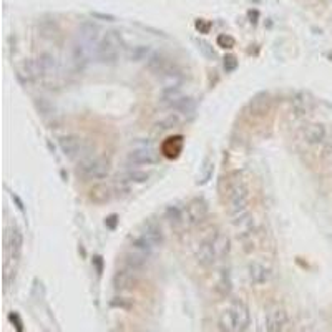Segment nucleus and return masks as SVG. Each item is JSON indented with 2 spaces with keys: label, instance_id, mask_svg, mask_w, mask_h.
Returning <instances> with one entry per match:
<instances>
[{
  "label": "nucleus",
  "instance_id": "nucleus-4",
  "mask_svg": "<svg viewBox=\"0 0 332 332\" xmlns=\"http://www.w3.org/2000/svg\"><path fill=\"white\" fill-rule=\"evenodd\" d=\"M208 216V203L203 198H194L183 209V221L186 226H196Z\"/></svg>",
  "mask_w": 332,
  "mask_h": 332
},
{
  "label": "nucleus",
  "instance_id": "nucleus-14",
  "mask_svg": "<svg viewBox=\"0 0 332 332\" xmlns=\"http://www.w3.org/2000/svg\"><path fill=\"white\" fill-rule=\"evenodd\" d=\"M128 161L133 164H154L158 161V153L151 148H138L128 154Z\"/></svg>",
  "mask_w": 332,
  "mask_h": 332
},
{
  "label": "nucleus",
  "instance_id": "nucleus-1",
  "mask_svg": "<svg viewBox=\"0 0 332 332\" xmlns=\"http://www.w3.org/2000/svg\"><path fill=\"white\" fill-rule=\"evenodd\" d=\"M228 201H230V211L233 219L249 214V188L238 173H234L231 180L228 181Z\"/></svg>",
  "mask_w": 332,
  "mask_h": 332
},
{
  "label": "nucleus",
  "instance_id": "nucleus-16",
  "mask_svg": "<svg viewBox=\"0 0 332 332\" xmlns=\"http://www.w3.org/2000/svg\"><path fill=\"white\" fill-rule=\"evenodd\" d=\"M248 278L251 284L259 286L271 279V271H269L264 264H261V262H251L248 266Z\"/></svg>",
  "mask_w": 332,
  "mask_h": 332
},
{
  "label": "nucleus",
  "instance_id": "nucleus-38",
  "mask_svg": "<svg viewBox=\"0 0 332 332\" xmlns=\"http://www.w3.org/2000/svg\"><path fill=\"white\" fill-rule=\"evenodd\" d=\"M196 28L201 33H208L209 32V28H211V22H208V20H204V19H198L196 20Z\"/></svg>",
  "mask_w": 332,
  "mask_h": 332
},
{
  "label": "nucleus",
  "instance_id": "nucleus-26",
  "mask_svg": "<svg viewBox=\"0 0 332 332\" xmlns=\"http://www.w3.org/2000/svg\"><path fill=\"white\" fill-rule=\"evenodd\" d=\"M181 148H183L181 136H175V138H168V140L164 141L163 153H164V156L175 158V156H178V153L181 151Z\"/></svg>",
  "mask_w": 332,
  "mask_h": 332
},
{
  "label": "nucleus",
  "instance_id": "nucleus-42",
  "mask_svg": "<svg viewBox=\"0 0 332 332\" xmlns=\"http://www.w3.org/2000/svg\"><path fill=\"white\" fill-rule=\"evenodd\" d=\"M106 225L113 230V228H115V225H117V216H115V214H112V216L106 219Z\"/></svg>",
  "mask_w": 332,
  "mask_h": 332
},
{
  "label": "nucleus",
  "instance_id": "nucleus-35",
  "mask_svg": "<svg viewBox=\"0 0 332 332\" xmlns=\"http://www.w3.org/2000/svg\"><path fill=\"white\" fill-rule=\"evenodd\" d=\"M223 67H225V70H226L228 73L234 72V70L238 68L236 57H234V55H226V57H225V62H223Z\"/></svg>",
  "mask_w": 332,
  "mask_h": 332
},
{
  "label": "nucleus",
  "instance_id": "nucleus-36",
  "mask_svg": "<svg viewBox=\"0 0 332 332\" xmlns=\"http://www.w3.org/2000/svg\"><path fill=\"white\" fill-rule=\"evenodd\" d=\"M198 47H199V50H201L206 57H208V59H214V57H216L213 47H211L208 42H204V40H199V42H198Z\"/></svg>",
  "mask_w": 332,
  "mask_h": 332
},
{
  "label": "nucleus",
  "instance_id": "nucleus-25",
  "mask_svg": "<svg viewBox=\"0 0 332 332\" xmlns=\"http://www.w3.org/2000/svg\"><path fill=\"white\" fill-rule=\"evenodd\" d=\"M181 122H183V115H181V113H178V112H175V113H170V115H166L164 118L159 120V122H156V128L159 131H166V130L180 127Z\"/></svg>",
  "mask_w": 332,
  "mask_h": 332
},
{
  "label": "nucleus",
  "instance_id": "nucleus-5",
  "mask_svg": "<svg viewBox=\"0 0 332 332\" xmlns=\"http://www.w3.org/2000/svg\"><path fill=\"white\" fill-rule=\"evenodd\" d=\"M59 145H60L62 153H64L67 158H72V159L80 158V159H83V158L90 156V154L87 153V148L83 146V141L80 140L77 135H65V136H62V138L59 140Z\"/></svg>",
  "mask_w": 332,
  "mask_h": 332
},
{
  "label": "nucleus",
  "instance_id": "nucleus-8",
  "mask_svg": "<svg viewBox=\"0 0 332 332\" xmlns=\"http://www.w3.org/2000/svg\"><path fill=\"white\" fill-rule=\"evenodd\" d=\"M138 271L125 266L123 269H118L115 276H113V288L117 291H130L138 284Z\"/></svg>",
  "mask_w": 332,
  "mask_h": 332
},
{
  "label": "nucleus",
  "instance_id": "nucleus-24",
  "mask_svg": "<svg viewBox=\"0 0 332 332\" xmlns=\"http://www.w3.org/2000/svg\"><path fill=\"white\" fill-rule=\"evenodd\" d=\"M231 306L234 309V312H236V317H238L239 327H241V332L246 330L248 329V325H249V309H248V306H246L243 301H234Z\"/></svg>",
  "mask_w": 332,
  "mask_h": 332
},
{
  "label": "nucleus",
  "instance_id": "nucleus-19",
  "mask_svg": "<svg viewBox=\"0 0 332 332\" xmlns=\"http://www.w3.org/2000/svg\"><path fill=\"white\" fill-rule=\"evenodd\" d=\"M325 135H327V131H325V127L322 123H311L304 128V138L311 145L322 143L325 140Z\"/></svg>",
  "mask_w": 332,
  "mask_h": 332
},
{
  "label": "nucleus",
  "instance_id": "nucleus-22",
  "mask_svg": "<svg viewBox=\"0 0 332 332\" xmlns=\"http://www.w3.org/2000/svg\"><path fill=\"white\" fill-rule=\"evenodd\" d=\"M112 198V191L106 185H95L90 190V201H93L95 204H105L110 201Z\"/></svg>",
  "mask_w": 332,
  "mask_h": 332
},
{
  "label": "nucleus",
  "instance_id": "nucleus-30",
  "mask_svg": "<svg viewBox=\"0 0 332 332\" xmlns=\"http://www.w3.org/2000/svg\"><path fill=\"white\" fill-rule=\"evenodd\" d=\"M150 178V175L146 171H140V170H133V171H128L127 176H125L123 181H131V183H145Z\"/></svg>",
  "mask_w": 332,
  "mask_h": 332
},
{
  "label": "nucleus",
  "instance_id": "nucleus-7",
  "mask_svg": "<svg viewBox=\"0 0 332 332\" xmlns=\"http://www.w3.org/2000/svg\"><path fill=\"white\" fill-rule=\"evenodd\" d=\"M5 254H7V259H17L20 257V251H22V244H24V236H22V231L19 228H10L5 233Z\"/></svg>",
  "mask_w": 332,
  "mask_h": 332
},
{
  "label": "nucleus",
  "instance_id": "nucleus-34",
  "mask_svg": "<svg viewBox=\"0 0 332 332\" xmlns=\"http://www.w3.org/2000/svg\"><path fill=\"white\" fill-rule=\"evenodd\" d=\"M219 288H221V293H223V294H230V291H231V281H230V274H228V271H223V274H221Z\"/></svg>",
  "mask_w": 332,
  "mask_h": 332
},
{
  "label": "nucleus",
  "instance_id": "nucleus-41",
  "mask_svg": "<svg viewBox=\"0 0 332 332\" xmlns=\"http://www.w3.org/2000/svg\"><path fill=\"white\" fill-rule=\"evenodd\" d=\"M248 15H249L251 22H253V24H256V22H257L256 19H257V17H259V12H257V10H249Z\"/></svg>",
  "mask_w": 332,
  "mask_h": 332
},
{
  "label": "nucleus",
  "instance_id": "nucleus-15",
  "mask_svg": "<svg viewBox=\"0 0 332 332\" xmlns=\"http://www.w3.org/2000/svg\"><path fill=\"white\" fill-rule=\"evenodd\" d=\"M143 236H146L150 241L154 244V248H158V246H161L163 244V239H164V236H163V231H161V228H159V225L156 221H153V219H146L145 223L141 225V231H140Z\"/></svg>",
  "mask_w": 332,
  "mask_h": 332
},
{
  "label": "nucleus",
  "instance_id": "nucleus-6",
  "mask_svg": "<svg viewBox=\"0 0 332 332\" xmlns=\"http://www.w3.org/2000/svg\"><path fill=\"white\" fill-rule=\"evenodd\" d=\"M146 65L148 68L156 73V75H163V77H175L176 73V68L175 64L171 62L168 57L159 53V51H153V53L146 59Z\"/></svg>",
  "mask_w": 332,
  "mask_h": 332
},
{
  "label": "nucleus",
  "instance_id": "nucleus-39",
  "mask_svg": "<svg viewBox=\"0 0 332 332\" xmlns=\"http://www.w3.org/2000/svg\"><path fill=\"white\" fill-rule=\"evenodd\" d=\"M112 306L113 307H123V309H130L131 307L130 302H125L123 297H115V299L112 301Z\"/></svg>",
  "mask_w": 332,
  "mask_h": 332
},
{
  "label": "nucleus",
  "instance_id": "nucleus-32",
  "mask_svg": "<svg viewBox=\"0 0 332 332\" xmlns=\"http://www.w3.org/2000/svg\"><path fill=\"white\" fill-rule=\"evenodd\" d=\"M293 108H294V112L297 113V115H304L306 113V110H307V106H306V100H304V95H296L294 96V100H293Z\"/></svg>",
  "mask_w": 332,
  "mask_h": 332
},
{
  "label": "nucleus",
  "instance_id": "nucleus-43",
  "mask_svg": "<svg viewBox=\"0 0 332 332\" xmlns=\"http://www.w3.org/2000/svg\"><path fill=\"white\" fill-rule=\"evenodd\" d=\"M93 262L96 264V271H98V274H101V257H95Z\"/></svg>",
  "mask_w": 332,
  "mask_h": 332
},
{
  "label": "nucleus",
  "instance_id": "nucleus-9",
  "mask_svg": "<svg viewBox=\"0 0 332 332\" xmlns=\"http://www.w3.org/2000/svg\"><path fill=\"white\" fill-rule=\"evenodd\" d=\"M288 325V314L283 309H271L266 314V320H264V329L266 332H283L284 327Z\"/></svg>",
  "mask_w": 332,
  "mask_h": 332
},
{
  "label": "nucleus",
  "instance_id": "nucleus-11",
  "mask_svg": "<svg viewBox=\"0 0 332 332\" xmlns=\"http://www.w3.org/2000/svg\"><path fill=\"white\" fill-rule=\"evenodd\" d=\"M37 62L40 65V70H42V78H57L60 75V67L59 62L51 53H40L37 57Z\"/></svg>",
  "mask_w": 332,
  "mask_h": 332
},
{
  "label": "nucleus",
  "instance_id": "nucleus-17",
  "mask_svg": "<svg viewBox=\"0 0 332 332\" xmlns=\"http://www.w3.org/2000/svg\"><path fill=\"white\" fill-rule=\"evenodd\" d=\"M130 249L135 251V253L141 254V256H145V257H150L151 253H153V249H154V244L146 236H143L141 233H138L136 236L131 238Z\"/></svg>",
  "mask_w": 332,
  "mask_h": 332
},
{
  "label": "nucleus",
  "instance_id": "nucleus-18",
  "mask_svg": "<svg viewBox=\"0 0 332 332\" xmlns=\"http://www.w3.org/2000/svg\"><path fill=\"white\" fill-rule=\"evenodd\" d=\"M98 27H96L93 22H83L82 27H80V37H82V42L87 43L88 47H95V45H98ZM96 50V47H95Z\"/></svg>",
  "mask_w": 332,
  "mask_h": 332
},
{
  "label": "nucleus",
  "instance_id": "nucleus-20",
  "mask_svg": "<svg viewBox=\"0 0 332 332\" xmlns=\"http://www.w3.org/2000/svg\"><path fill=\"white\" fill-rule=\"evenodd\" d=\"M20 75L24 77L27 82H33V80L42 78V70H40L37 59H27L24 64H22Z\"/></svg>",
  "mask_w": 332,
  "mask_h": 332
},
{
  "label": "nucleus",
  "instance_id": "nucleus-13",
  "mask_svg": "<svg viewBox=\"0 0 332 332\" xmlns=\"http://www.w3.org/2000/svg\"><path fill=\"white\" fill-rule=\"evenodd\" d=\"M217 327H219L221 332H241V327H239L236 312H234L233 306L225 309V311L219 314V319H217Z\"/></svg>",
  "mask_w": 332,
  "mask_h": 332
},
{
  "label": "nucleus",
  "instance_id": "nucleus-3",
  "mask_svg": "<svg viewBox=\"0 0 332 332\" xmlns=\"http://www.w3.org/2000/svg\"><path fill=\"white\" fill-rule=\"evenodd\" d=\"M77 171L88 180H103L110 173V159L105 156H87L80 159Z\"/></svg>",
  "mask_w": 332,
  "mask_h": 332
},
{
  "label": "nucleus",
  "instance_id": "nucleus-27",
  "mask_svg": "<svg viewBox=\"0 0 332 332\" xmlns=\"http://www.w3.org/2000/svg\"><path fill=\"white\" fill-rule=\"evenodd\" d=\"M269 110V96L266 93L257 95L256 98L251 101V113L253 115H264Z\"/></svg>",
  "mask_w": 332,
  "mask_h": 332
},
{
  "label": "nucleus",
  "instance_id": "nucleus-10",
  "mask_svg": "<svg viewBox=\"0 0 332 332\" xmlns=\"http://www.w3.org/2000/svg\"><path fill=\"white\" fill-rule=\"evenodd\" d=\"M90 57H91V48L88 47L87 43L83 42H75L72 47V62H73V67L75 70L82 72L85 70V67L88 65L90 62Z\"/></svg>",
  "mask_w": 332,
  "mask_h": 332
},
{
  "label": "nucleus",
  "instance_id": "nucleus-2",
  "mask_svg": "<svg viewBox=\"0 0 332 332\" xmlns=\"http://www.w3.org/2000/svg\"><path fill=\"white\" fill-rule=\"evenodd\" d=\"M122 45H123V40L118 32L115 30L106 32L105 35L100 38L98 45H96V50H95L96 59H98L101 64H106V65L117 64Z\"/></svg>",
  "mask_w": 332,
  "mask_h": 332
},
{
  "label": "nucleus",
  "instance_id": "nucleus-23",
  "mask_svg": "<svg viewBox=\"0 0 332 332\" xmlns=\"http://www.w3.org/2000/svg\"><path fill=\"white\" fill-rule=\"evenodd\" d=\"M168 106L175 108L176 112L181 113V115H190L194 112V100L193 98H186V96H176L175 100H171L168 103Z\"/></svg>",
  "mask_w": 332,
  "mask_h": 332
},
{
  "label": "nucleus",
  "instance_id": "nucleus-37",
  "mask_svg": "<svg viewBox=\"0 0 332 332\" xmlns=\"http://www.w3.org/2000/svg\"><path fill=\"white\" fill-rule=\"evenodd\" d=\"M217 45L223 48H233L234 47V38L226 35V33H223V35L217 37Z\"/></svg>",
  "mask_w": 332,
  "mask_h": 332
},
{
  "label": "nucleus",
  "instance_id": "nucleus-33",
  "mask_svg": "<svg viewBox=\"0 0 332 332\" xmlns=\"http://www.w3.org/2000/svg\"><path fill=\"white\" fill-rule=\"evenodd\" d=\"M40 32H42L43 37H48L50 33H55L59 32V27H57L55 22H48V20H42V24H40Z\"/></svg>",
  "mask_w": 332,
  "mask_h": 332
},
{
  "label": "nucleus",
  "instance_id": "nucleus-28",
  "mask_svg": "<svg viewBox=\"0 0 332 332\" xmlns=\"http://www.w3.org/2000/svg\"><path fill=\"white\" fill-rule=\"evenodd\" d=\"M146 261H148V257L135 253V251H131V249H130V253L125 256V266L135 269V271H140V269L146 264Z\"/></svg>",
  "mask_w": 332,
  "mask_h": 332
},
{
  "label": "nucleus",
  "instance_id": "nucleus-12",
  "mask_svg": "<svg viewBox=\"0 0 332 332\" xmlns=\"http://www.w3.org/2000/svg\"><path fill=\"white\" fill-rule=\"evenodd\" d=\"M196 261L199 262L201 266L208 267V266H213L216 259V254H214V249H213V238H208L204 239L198 244L196 248Z\"/></svg>",
  "mask_w": 332,
  "mask_h": 332
},
{
  "label": "nucleus",
  "instance_id": "nucleus-31",
  "mask_svg": "<svg viewBox=\"0 0 332 332\" xmlns=\"http://www.w3.org/2000/svg\"><path fill=\"white\" fill-rule=\"evenodd\" d=\"M166 217H168V221L173 226L180 225V223H185L183 221V209L176 208V206H171V208H168V211H166Z\"/></svg>",
  "mask_w": 332,
  "mask_h": 332
},
{
  "label": "nucleus",
  "instance_id": "nucleus-40",
  "mask_svg": "<svg viewBox=\"0 0 332 332\" xmlns=\"http://www.w3.org/2000/svg\"><path fill=\"white\" fill-rule=\"evenodd\" d=\"M91 15H93L95 19H101V20H108V22L115 20V17H113V15H110V14H100V12H91Z\"/></svg>",
  "mask_w": 332,
  "mask_h": 332
},
{
  "label": "nucleus",
  "instance_id": "nucleus-29",
  "mask_svg": "<svg viewBox=\"0 0 332 332\" xmlns=\"http://www.w3.org/2000/svg\"><path fill=\"white\" fill-rule=\"evenodd\" d=\"M151 55V50L148 45H138V47H133L130 48L128 51V59L131 62H140V60H145L148 57Z\"/></svg>",
  "mask_w": 332,
  "mask_h": 332
},
{
  "label": "nucleus",
  "instance_id": "nucleus-21",
  "mask_svg": "<svg viewBox=\"0 0 332 332\" xmlns=\"http://www.w3.org/2000/svg\"><path fill=\"white\" fill-rule=\"evenodd\" d=\"M230 248H231V241H230V238H228V234L217 233L213 238V249H214L216 259H223L225 256H228Z\"/></svg>",
  "mask_w": 332,
  "mask_h": 332
}]
</instances>
